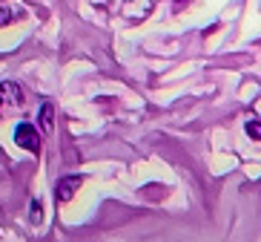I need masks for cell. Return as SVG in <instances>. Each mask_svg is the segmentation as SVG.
Segmentation results:
<instances>
[{"label": "cell", "instance_id": "obj_1", "mask_svg": "<svg viewBox=\"0 0 261 242\" xmlns=\"http://www.w3.org/2000/svg\"><path fill=\"white\" fill-rule=\"evenodd\" d=\"M15 141L23 150H29V153H40V136H38V130L32 124H26V121L15 127Z\"/></svg>", "mask_w": 261, "mask_h": 242}, {"label": "cell", "instance_id": "obj_7", "mask_svg": "<svg viewBox=\"0 0 261 242\" xmlns=\"http://www.w3.org/2000/svg\"><path fill=\"white\" fill-rule=\"evenodd\" d=\"M32 222H40V205L32 202Z\"/></svg>", "mask_w": 261, "mask_h": 242}, {"label": "cell", "instance_id": "obj_2", "mask_svg": "<svg viewBox=\"0 0 261 242\" xmlns=\"http://www.w3.org/2000/svg\"><path fill=\"white\" fill-rule=\"evenodd\" d=\"M23 104V93L17 84H0V113L3 109H15Z\"/></svg>", "mask_w": 261, "mask_h": 242}, {"label": "cell", "instance_id": "obj_8", "mask_svg": "<svg viewBox=\"0 0 261 242\" xmlns=\"http://www.w3.org/2000/svg\"><path fill=\"white\" fill-rule=\"evenodd\" d=\"M175 3H184V0H175Z\"/></svg>", "mask_w": 261, "mask_h": 242}, {"label": "cell", "instance_id": "obj_4", "mask_svg": "<svg viewBox=\"0 0 261 242\" xmlns=\"http://www.w3.org/2000/svg\"><path fill=\"white\" fill-rule=\"evenodd\" d=\"M52 118H55V107L52 104H43V107H40V127H43V130H52Z\"/></svg>", "mask_w": 261, "mask_h": 242}, {"label": "cell", "instance_id": "obj_3", "mask_svg": "<svg viewBox=\"0 0 261 242\" xmlns=\"http://www.w3.org/2000/svg\"><path fill=\"white\" fill-rule=\"evenodd\" d=\"M81 185H84V176H66V179H61V182H58V188H55L58 202H69L72 196L77 193Z\"/></svg>", "mask_w": 261, "mask_h": 242}, {"label": "cell", "instance_id": "obj_5", "mask_svg": "<svg viewBox=\"0 0 261 242\" xmlns=\"http://www.w3.org/2000/svg\"><path fill=\"white\" fill-rule=\"evenodd\" d=\"M244 130H247V136H250V139L261 141V121H255V118H250V121L244 124Z\"/></svg>", "mask_w": 261, "mask_h": 242}, {"label": "cell", "instance_id": "obj_6", "mask_svg": "<svg viewBox=\"0 0 261 242\" xmlns=\"http://www.w3.org/2000/svg\"><path fill=\"white\" fill-rule=\"evenodd\" d=\"M20 17V12H12L9 6H0V26H9L12 20H17Z\"/></svg>", "mask_w": 261, "mask_h": 242}]
</instances>
